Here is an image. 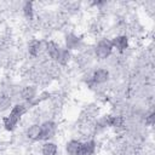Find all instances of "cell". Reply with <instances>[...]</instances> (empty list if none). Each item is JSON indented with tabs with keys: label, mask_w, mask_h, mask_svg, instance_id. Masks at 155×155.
<instances>
[{
	"label": "cell",
	"mask_w": 155,
	"mask_h": 155,
	"mask_svg": "<svg viewBox=\"0 0 155 155\" xmlns=\"http://www.w3.org/2000/svg\"><path fill=\"white\" fill-rule=\"evenodd\" d=\"M59 132V124L54 119H46L40 122V143L53 140Z\"/></svg>",
	"instance_id": "1"
},
{
	"label": "cell",
	"mask_w": 155,
	"mask_h": 155,
	"mask_svg": "<svg viewBox=\"0 0 155 155\" xmlns=\"http://www.w3.org/2000/svg\"><path fill=\"white\" fill-rule=\"evenodd\" d=\"M114 53V47L110 38H102L93 46V56L98 61H105Z\"/></svg>",
	"instance_id": "2"
},
{
	"label": "cell",
	"mask_w": 155,
	"mask_h": 155,
	"mask_svg": "<svg viewBox=\"0 0 155 155\" xmlns=\"http://www.w3.org/2000/svg\"><path fill=\"white\" fill-rule=\"evenodd\" d=\"M84 36L75 31H67L63 35V47L69 50L70 52L79 51L84 47Z\"/></svg>",
	"instance_id": "3"
},
{
	"label": "cell",
	"mask_w": 155,
	"mask_h": 155,
	"mask_svg": "<svg viewBox=\"0 0 155 155\" xmlns=\"http://www.w3.org/2000/svg\"><path fill=\"white\" fill-rule=\"evenodd\" d=\"M62 48H63V46L56 40L48 39V40L44 41V52H45L46 57L53 63H57V61L61 56Z\"/></svg>",
	"instance_id": "4"
},
{
	"label": "cell",
	"mask_w": 155,
	"mask_h": 155,
	"mask_svg": "<svg viewBox=\"0 0 155 155\" xmlns=\"http://www.w3.org/2000/svg\"><path fill=\"white\" fill-rule=\"evenodd\" d=\"M111 44H113L114 51L119 53H124L130 48L131 39L127 34H117L114 38H111Z\"/></svg>",
	"instance_id": "5"
},
{
	"label": "cell",
	"mask_w": 155,
	"mask_h": 155,
	"mask_svg": "<svg viewBox=\"0 0 155 155\" xmlns=\"http://www.w3.org/2000/svg\"><path fill=\"white\" fill-rule=\"evenodd\" d=\"M38 96H39V90L35 85H27L19 90V97L22 102L25 103L27 105L33 103L38 98Z\"/></svg>",
	"instance_id": "6"
},
{
	"label": "cell",
	"mask_w": 155,
	"mask_h": 155,
	"mask_svg": "<svg viewBox=\"0 0 155 155\" xmlns=\"http://www.w3.org/2000/svg\"><path fill=\"white\" fill-rule=\"evenodd\" d=\"M109 80H110V71L107 68L99 67V68L94 69L91 74V82L93 85H97V86L105 85Z\"/></svg>",
	"instance_id": "7"
},
{
	"label": "cell",
	"mask_w": 155,
	"mask_h": 155,
	"mask_svg": "<svg viewBox=\"0 0 155 155\" xmlns=\"http://www.w3.org/2000/svg\"><path fill=\"white\" fill-rule=\"evenodd\" d=\"M23 136L30 143H40V122L29 124L24 128Z\"/></svg>",
	"instance_id": "8"
},
{
	"label": "cell",
	"mask_w": 155,
	"mask_h": 155,
	"mask_svg": "<svg viewBox=\"0 0 155 155\" xmlns=\"http://www.w3.org/2000/svg\"><path fill=\"white\" fill-rule=\"evenodd\" d=\"M44 52V41L38 38H33L27 44V53L31 58H38Z\"/></svg>",
	"instance_id": "9"
},
{
	"label": "cell",
	"mask_w": 155,
	"mask_h": 155,
	"mask_svg": "<svg viewBox=\"0 0 155 155\" xmlns=\"http://www.w3.org/2000/svg\"><path fill=\"white\" fill-rule=\"evenodd\" d=\"M28 110H29V108H28V105L25 103H23V102H16V103H13V105L11 107V109H10V111L7 114L11 117H13V119H16L18 121H22V119L28 113Z\"/></svg>",
	"instance_id": "10"
},
{
	"label": "cell",
	"mask_w": 155,
	"mask_h": 155,
	"mask_svg": "<svg viewBox=\"0 0 155 155\" xmlns=\"http://www.w3.org/2000/svg\"><path fill=\"white\" fill-rule=\"evenodd\" d=\"M59 145L54 140L41 142L39 147V155H58Z\"/></svg>",
	"instance_id": "11"
},
{
	"label": "cell",
	"mask_w": 155,
	"mask_h": 155,
	"mask_svg": "<svg viewBox=\"0 0 155 155\" xmlns=\"http://www.w3.org/2000/svg\"><path fill=\"white\" fill-rule=\"evenodd\" d=\"M97 145H98L97 140L93 139V138H88L86 140H81L78 155H96Z\"/></svg>",
	"instance_id": "12"
},
{
	"label": "cell",
	"mask_w": 155,
	"mask_h": 155,
	"mask_svg": "<svg viewBox=\"0 0 155 155\" xmlns=\"http://www.w3.org/2000/svg\"><path fill=\"white\" fill-rule=\"evenodd\" d=\"M19 124H21V121L11 117L8 114H5V115L1 116V127L7 133H13L18 128Z\"/></svg>",
	"instance_id": "13"
},
{
	"label": "cell",
	"mask_w": 155,
	"mask_h": 155,
	"mask_svg": "<svg viewBox=\"0 0 155 155\" xmlns=\"http://www.w3.org/2000/svg\"><path fill=\"white\" fill-rule=\"evenodd\" d=\"M21 12H22V16H23V18L25 21L33 22L34 18H35V15H36L34 2H31V1H24L22 4V6H21Z\"/></svg>",
	"instance_id": "14"
},
{
	"label": "cell",
	"mask_w": 155,
	"mask_h": 155,
	"mask_svg": "<svg viewBox=\"0 0 155 155\" xmlns=\"http://www.w3.org/2000/svg\"><path fill=\"white\" fill-rule=\"evenodd\" d=\"M13 105L12 96L7 92H1L0 93V114H7Z\"/></svg>",
	"instance_id": "15"
},
{
	"label": "cell",
	"mask_w": 155,
	"mask_h": 155,
	"mask_svg": "<svg viewBox=\"0 0 155 155\" xmlns=\"http://www.w3.org/2000/svg\"><path fill=\"white\" fill-rule=\"evenodd\" d=\"M80 144H81V139H78V138H71V139L67 140L64 144L65 155H78L79 149H80Z\"/></svg>",
	"instance_id": "16"
},
{
	"label": "cell",
	"mask_w": 155,
	"mask_h": 155,
	"mask_svg": "<svg viewBox=\"0 0 155 155\" xmlns=\"http://www.w3.org/2000/svg\"><path fill=\"white\" fill-rule=\"evenodd\" d=\"M71 59H73V52H70L69 50L63 47L62 52H61V56H59V58H58L56 64H58L61 67H67L71 62Z\"/></svg>",
	"instance_id": "17"
}]
</instances>
